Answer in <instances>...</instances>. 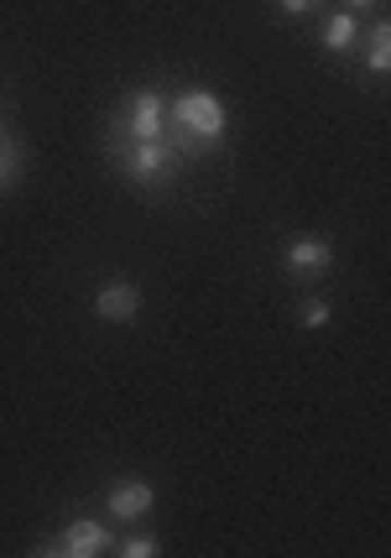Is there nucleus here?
<instances>
[{
    "mask_svg": "<svg viewBox=\"0 0 391 558\" xmlns=\"http://www.w3.org/2000/svg\"><path fill=\"white\" fill-rule=\"evenodd\" d=\"M22 178H26V146L0 131V194H11Z\"/></svg>",
    "mask_w": 391,
    "mask_h": 558,
    "instance_id": "8",
    "label": "nucleus"
},
{
    "mask_svg": "<svg viewBox=\"0 0 391 558\" xmlns=\"http://www.w3.org/2000/svg\"><path fill=\"white\" fill-rule=\"evenodd\" d=\"M52 548L63 558H99L110 548V533H105V522H95V517H78V522L63 527V537H58Z\"/></svg>",
    "mask_w": 391,
    "mask_h": 558,
    "instance_id": "5",
    "label": "nucleus"
},
{
    "mask_svg": "<svg viewBox=\"0 0 391 558\" xmlns=\"http://www.w3.org/2000/svg\"><path fill=\"white\" fill-rule=\"evenodd\" d=\"M224 131H230V116H224V105L215 89H183V95H172L168 105V142L178 146V157L183 162H204V157H215V146L224 142Z\"/></svg>",
    "mask_w": 391,
    "mask_h": 558,
    "instance_id": "1",
    "label": "nucleus"
},
{
    "mask_svg": "<svg viewBox=\"0 0 391 558\" xmlns=\"http://www.w3.org/2000/svg\"><path fill=\"white\" fill-rule=\"evenodd\" d=\"M282 11H288V16H303V11H314V0H282Z\"/></svg>",
    "mask_w": 391,
    "mask_h": 558,
    "instance_id": "13",
    "label": "nucleus"
},
{
    "mask_svg": "<svg viewBox=\"0 0 391 558\" xmlns=\"http://www.w3.org/2000/svg\"><path fill=\"white\" fill-rule=\"evenodd\" d=\"M355 43H361V26H355V16H350V11L323 26V52H350Z\"/></svg>",
    "mask_w": 391,
    "mask_h": 558,
    "instance_id": "9",
    "label": "nucleus"
},
{
    "mask_svg": "<svg viewBox=\"0 0 391 558\" xmlns=\"http://www.w3.org/2000/svg\"><path fill=\"white\" fill-rule=\"evenodd\" d=\"M370 5H376V0H350V11H370Z\"/></svg>",
    "mask_w": 391,
    "mask_h": 558,
    "instance_id": "14",
    "label": "nucleus"
},
{
    "mask_svg": "<svg viewBox=\"0 0 391 558\" xmlns=\"http://www.w3.org/2000/svg\"><path fill=\"white\" fill-rule=\"evenodd\" d=\"M297 324H303V329H323V324H329V303L308 292V298L297 303Z\"/></svg>",
    "mask_w": 391,
    "mask_h": 558,
    "instance_id": "11",
    "label": "nucleus"
},
{
    "mask_svg": "<svg viewBox=\"0 0 391 558\" xmlns=\"http://www.w3.org/2000/svg\"><path fill=\"white\" fill-rule=\"evenodd\" d=\"M110 131L136 136V142H162V136H168V99L157 95V89L131 95V99H125V110L110 121Z\"/></svg>",
    "mask_w": 391,
    "mask_h": 558,
    "instance_id": "3",
    "label": "nucleus"
},
{
    "mask_svg": "<svg viewBox=\"0 0 391 558\" xmlns=\"http://www.w3.org/2000/svg\"><path fill=\"white\" fill-rule=\"evenodd\" d=\"M121 554L125 558H151V554H157V537H147V533H142V537H125Z\"/></svg>",
    "mask_w": 391,
    "mask_h": 558,
    "instance_id": "12",
    "label": "nucleus"
},
{
    "mask_svg": "<svg viewBox=\"0 0 391 558\" xmlns=\"http://www.w3.org/2000/svg\"><path fill=\"white\" fill-rule=\"evenodd\" d=\"M110 157H115V168H121L136 189H168L172 178H178V168H188L168 136H162V142H136V136L110 131Z\"/></svg>",
    "mask_w": 391,
    "mask_h": 558,
    "instance_id": "2",
    "label": "nucleus"
},
{
    "mask_svg": "<svg viewBox=\"0 0 391 558\" xmlns=\"http://www.w3.org/2000/svg\"><path fill=\"white\" fill-rule=\"evenodd\" d=\"M151 501H157L151 481H121V486H110V496H105L110 517H121V522H136V517H147Z\"/></svg>",
    "mask_w": 391,
    "mask_h": 558,
    "instance_id": "7",
    "label": "nucleus"
},
{
    "mask_svg": "<svg viewBox=\"0 0 391 558\" xmlns=\"http://www.w3.org/2000/svg\"><path fill=\"white\" fill-rule=\"evenodd\" d=\"M282 262H288L293 277H318V271L334 267V251H329V241H318V235H297Z\"/></svg>",
    "mask_w": 391,
    "mask_h": 558,
    "instance_id": "6",
    "label": "nucleus"
},
{
    "mask_svg": "<svg viewBox=\"0 0 391 558\" xmlns=\"http://www.w3.org/2000/svg\"><path fill=\"white\" fill-rule=\"evenodd\" d=\"M366 63H370V73H387V69H391V26H387V22H376V26H370Z\"/></svg>",
    "mask_w": 391,
    "mask_h": 558,
    "instance_id": "10",
    "label": "nucleus"
},
{
    "mask_svg": "<svg viewBox=\"0 0 391 558\" xmlns=\"http://www.w3.org/2000/svg\"><path fill=\"white\" fill-rule=\"evenodd\" d=\"M136 314H142V288L136 282L115 277V282H105L95 292V318H105V324H131Z\"/></svg>",
    "mask_w": 391,
    "mask_h": 558,
    "instance_id": "4",
    "label": "nucleus"
}]
</instances>
